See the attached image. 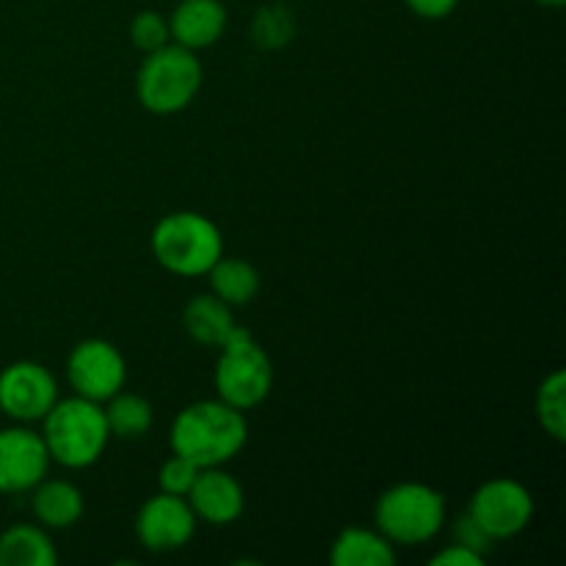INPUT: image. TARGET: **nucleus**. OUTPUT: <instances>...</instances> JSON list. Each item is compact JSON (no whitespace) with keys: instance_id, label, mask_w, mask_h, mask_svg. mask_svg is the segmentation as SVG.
Segmentation results:
<instances>
[{"instance_id":"nucleus-1","label":"nucleus","mask_w":566,"mask_h":566,"mask_svg":"<svg viewBox=\"0 0 566 566\" xmlns=\"http://www.w3.org/2000/svg\"><path fill=\"white\" fill-rule=\"evenodd\" d=\"M249 440L247 415L221 398L193 401L177 412L171 423V453L186 457L197 468H224Z\"/></svg>"},{"instance_id":"nucleus-2","label":"nucleus","mask_w":566,"mask_h":566,"mask_svg":"<svg viewBox=\"0 0 566 566\" xmlns=\"http://www.w3.org/2000/svg\"><path fill=\"white\" fill-rule=\"evenodd\" d=\"M39 423L50 462L66 470H86L97 464L114 440L105 423L103 403L81 396L59 398Z\"/></svg>"},{"instance_id":"nucleus-3","label":"nucleus","mask_w":566,"mask_h":566,"mask_svg":"<svg viewBox=\"0 0 566 566\" xmlns=\"http://www.w3.org/2000/svg\"><path fill=\"white\" fill-rule=\"evenodd\" d=\"M155 260L175 276H205L224 254L221 230L197 210H175L153 227Z\"/></svg>"},{"instance_id":"nucleus-4","label":"nucleus","mask_w":566,"mask_h":566,"mask_svg":"<svg viewBox=\"0 0 566 566\" xmlns=\"http://www.w3.org/2000/svg\"><path fill=\"white\" fill-rule=\"evenodd\" d=\"M205 72L197 53L169 42L144 55L136 75V97L144 111L171 116L186 111L202 88Z\"/></svg>"},{"instance_id":"nucleus-5","label":"nucleus","mask_w":566,"mask_h":566,"mask_svg":"<svg viewBox=\"0 0 566 566\" xmlns=\"http://www.w3.org/2000/svg\"><path fill=\"white\" fill-rule=\"evenodd\" d=\"M376 531L396 547H418L434 539L448 520L442 492L423 481H401L379 495L374 509Z\"/></svg>"},{"instance_id":"nucleus-6","label":"nucleus","mask_w":566,"mask_h":566,"mask_svg":"<svg viewBox=\"0 0 566 566\" xmlns=\"http://www.w3.org/2000/svg\"><path fill=\"white\" fill-rule=\"evenodd\" d=\"M216 392L224 403L249 412L258 409L274 387V365L252 332L235 324L219 346V363L213 370Z\"/></svg>"},{"instance_id":"nucleus-7","label":"nucleus","mask_w":566,"mask_h":566,"mask_svg":"<svg viewBox=\"0 0 566 566\" xmlns=\"http://www.w3.org/2000/svg\"><path fill=\"white\" fill-rule=\"evenodd\" d=\"M468 514L495 542L523 534L534 520V497L520 481L490 479L473 492Z\"/></svg>"},{"instance_id":"nucleus-8","label":"nucleus","mask_w":566,"mask_h":566,"mask_svg":"<svg viewBox=\"0 0 566 566\" xmlns=\"http://www.w3.org/2000/svg\"><path fill=\"white\" fill-rule=\"evenodd\" d=\"M66 379L75 396L105 403L111 396L125 390L127 363L114 343L88 337L77 343L66 357Z\"/></svg>"},{"instance_id":"nucleus-9","label":"nucleus","mask_w":566,"mask_h":566,"mask_svg":"<svg viewBox=\"0 0 566 566\" xmlns=\"http://www.w3.org/2000/svg\"><path fill=\"white\" fill-rule=\"evenodd\" d=\"M59 401L53 370L33 359H17L0 370V412L14 423H39Z\"/></svg>"},{"instance_id":"nucleus-10","label":"nucleus","mask_w":566,"mask_h":566,"mask_svg":"<svg viewBox=\"0 0 566 566\" xmlns=\"http://www.w3.org/2000/svg\"><path fill=\"white\" fill-rule=\"evenodd\" d=\"M197 514L186 497L158 492L147 497L136 514V539L149 553H171L186 547L197 534Z\"/></svg>"},{"instance_id":"nucleus-11","label":"nucleus","mask_w":566,"mask_h":566,"mask_svg":"<svg viewBox=\"0 0 566 566\" xmlns=\"http://www.w3.org/2000/svg\"><path fill=\"white\" fill-rule=\"evenodd\" d=\"M50 453L28 423L0 429V495L31 492L50 470Z\"/></svg>"},{"instance_id":"nucleus-12","label":"nucleus","mask_w":566,"mask_h":566,"mask_svg":"<svg viewBox=\"0 0 566 566\" xmlns=\"http://www.w3.org/2000/svg\"><path fill=\"white\" fill-rule=\"evenodd\" d=\"M188 506L197 514V520L208 525H232L241 520L247 495L238 479H232L224 468H202L191 492L186 495Z\"/></svg>"},{"instance_id":"nucleus-13","label":"nucleus","mask_w":566,"mask_h":566,"mask_svg":"<svg viewBox=\"0 0 566 566\" xmlns=\"http://www.w3.org/2000/svg\"><path fill=\"white\" fill-rule=\"evenodd\" d=\"M227 31V9L221 0H180L169 14L171 42L188 50H205Z\"/></svg>"},{"instance_id":"nucleus-14","label":"nucleus","mask_w":566,"mask_h":566,"mask_svg":"<svg viewBox=\"0 0 566 566\" xmlns=\"http://www.w3.org/2000/svg\"><path fill=\"white\" fill-rule=\"evenodd\" d=\"M31 509L39 525L48 531H66L83 517L86 512V501H83L81 486H75L66 479H48L44 475L36 486H33Z\"/></svg>"},{"instance_id":"nucleus-15","label":"nucleus","mask_w":566,"mask_h":566,"mask_svg":"<svg viewBox=\"0 0 566 566\" xmlns=\"http://www.w3.org/2000/svg\"><path fill=\"white\" fill-rule=\"evenodd\" d=\"M182 326L188 337L205 348H219L235 329V315L230 304L221 302L213 293H199L182 310Z\"/></svg>"},{"instance_id":"nucleus-16","label":"nucleus","mask_w":566,"mask_h":566,"mask_svg":"<svg viewBox=\"0 0 566 566\" xmlns=\"http://www.w3.org/2000/svg\"><path fill=\"white\" fill-rule=\"evenodd\" d=\"M332 566H392L396 545L376 528H343L329 551Z\"/></svg>"},{"instance_id":"nucleus-17","label":"nucleus","mask_w":566,"mask_h":566,"mask_svg":"<svg viewBox=\"0 0 566 566\" xmlns=\"http://www.w3.org/2000/svg\"><path fill=\"white\" fill-rule=\"evenodd\" d=\"M59 562L48 528L17 523L0 534V566H53Z\"/></svg>"},{"instance_id":"nucleus-18","label":"nucleus","mask_w":566,"mask_h":566,"mask_svg":"<svg viewBox=\"0 0 566 566\" xmlns=\"http://www.w3.org/2000/svg\"><path fill=\"white\" fill-rule=\"evenodd\" d=\"M205 276L210 282V293L219 296L224 304H230L232 310L247 307L260 291L258 269L243 258H224L221 254Z\"/></svg>"},{"instance_id":"nucleus-19","label":"nucleus","mask_w":566,"mask_h":566,"mask_svg":"<svg viewBox=\"0 0 566 566\" xmlns=\"http://www.w3.org/2000/svg\"><path fill=\"white\" fill-rule=\"evenodd\" d=\"M105 423H108L111 437H119V440H138V437L147 434L153 429V403L147 398L136 396V392L119 390L116 396H111L103 403Z\"/></svg>"},{"instance_id":"nucleus-20","label":"nucleus","mask_w":566,"mask_h":566,"mask_svg":"<svg viewBox=\"0 0 566 566\" xmlns=\"http://www.w3.org/2000/svg\"><path fill=\"white\" fill-rule=\"evenodd\" d=\"M536 420L556 442L566 437V374L562 368L545 376L536 390Z\"/></svg>"},{"instance_id":"nucleus-21","label":"nucleus","mask_w":566,"mask_h":566,"mask_svg":"<svg viewBox=\"0 0 566 566\" xmlns=\"http://www.w3.org/2000/svg\"><path fill=\"white\" fill-rule=\"evenodd\" d=\"M296 33V17L285 3H265L252 17V42L263 50L285 48Z\"/></svg>"},{"instance_id":"nucleus-22","label":"nucleus","mask_w":566,"mask_h":566,"mask_svg":"<svg viewBox=\"0 0 566 566\" xmlns=\"http://www.w3.org/2000/svg\"><path fill=\"white\" fill-rule=\"evenodd\" d=\"M130 42L133 48L142 50L144 55L153 53V50L164 48V44L171 42L169 33V20H166L160 11H138L130 22Z\"/></svg>"},{"instance_id":"nucleus-23","label":"nucleus","mask_w":566,"mask_h":566,"mask_svg":"<svg viewBox=\"0 0 566 566\" xmlns=\"http://www.w3.org/2000/svg\"><path fill=\"white\" fill-rule=\"evenodd\" d=\"M199 470L202 468H197L193 462H188L186 457H177V453H171V457L166 459L158 470V490L169 492V495L186 497L188 492H191L193 481H197Z\"/></svg>"},{"instance_id":"nucleus-24","label":"nucleus","mask_w":566,"mask_h":566,"mask_svg":"<svg viewBox=\"0 0 566 566\" xmlns=\"http://www.w3.org/2000/svg\"><path fill=\"white\" fill-rule=\"evenodd\" d=\"M453 542H459V545L470 547V551L481 553V556H490L492 551H495V539H492L490 534H486L484 528H481L479 523H475L473 517H470L468 512L462 514V517L457 520V525H453Z\"/></svg>"},{"instance_id":"nucleus-25","label":"nucleus","mask_w":566,"mask_h":566,"mask_svg":"<svg viewBox=\"0 0 566 566\" xmlns=\"http://www.w3.org/2000/svg\"><path fill=\"white\" fill-rule=\"evenodd\" d=\"M484 562L486 558L481 553L470 551V547L459 545V542L446 545L440 553L431 556V566H484Z\"/></svg>"},{"instance_id":"nucleus-26","label":"nucleus","mask_w":566,"mask_h":566,"mask_svg":"<svg viewBox=\"0 0 566 566\" xmlns=\"http://www.w3.org/2000/svg\"><path fill=\"white\" fill-rule=\"evenodd\" d=\"M403 3L412 14L423 17V20H446L448 14H453L459 0H403Z\"/></svg>"},{"instance_id":"nucleus-27","label":"nucleus","mask_w":566,"mask_h":566,"mask_svg":"<svg viewBox=\"0 0 566 566\" xmlns=\"http://www.w3.org/2000/svg\"><path fill=\"white\" fill-rule=\"evenodd\" d=\"M539 6H547V9H562L566 0H536Z\"/></svg>"}]
</instances>
